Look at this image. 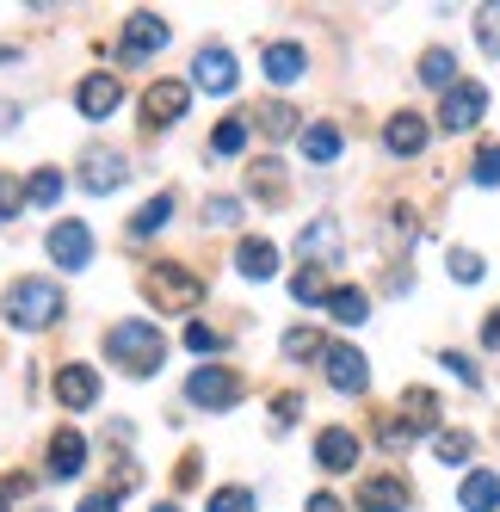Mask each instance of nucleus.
I'll use <instances>...</instances> for the list:
<instances>
[{"label": "nucleus", "instance_id": "1", "mask_svg": "<svg viewBox=\"0 0 500 512\" xmlns=\"http://www.w3.org/2000/svg\"><path fill=\"white\" fill-rule=\"evenodd\" d=\"M68 309L62 284L56 278H13L7 284V327H19V334H44V327H56Z\"/></svg>", "mask_w": 500, "mask_h": 512}, {"label": "nucleus", "instance_id": "2", "mask_svg": "<svg viewBox=\"0 0 500 512\" xmlns=\"http://www.w3.org/2000/svg\"><path fill=\"white\" fill-rule=\"evenodd\" d=\"M105 352H112L130 377H155L167 340H161V327H155V321H118L112 334H105Z\"/></svg>", "mask_w": 500, "mask_h": 512}, {"label": "nucleus", "instance_id": "3", "mask_svg": "<svg viewBox=\"0 0 500 512\" xmlns=\"http://www.w3.org/2000/svg\"><path fill=\"white\" fill-rule=\"evenodd\" d=\"M142 297H149L155 309H198L204 303V278L186 272V266H173V260H155L149 272H142Z\"/></svg>", "mask_w": 500, "mask_h": 512}, {"label": "nucleus", "instance_id": "4", "mask_svg": "<svg viewBox=\"0 0 500 512\" xmlns=\"http://www.w3.org/2000/svg\"><path fill=\"white\" fill-rule=\"evenodd\" d=\"M186 401L204 408V414H223V408L241 401V377L229 371V364H198V371L186 377Z\"/></svg>", "mask_w": 500, "mask_h": 512}, {"label": "nucleus", "instance_id": "5", "mask_svg": "<svg viewBox=\"0 0 500 512\" xmlns=\"http://www.w3.org/2000/svg\"><path fill=\"white\" fill-rule=\"evenodd\" d=\"M75 179H81V192L105 198V192H118L130 179V161L118 149H105V142H93V149H81V161H75Z\"/></svg>", "mask_w": 500, "mask_h": 512}, {"label": "nucleus", "instance_id": "6", "mask_svg": "<svg viewBox=\"0 0 500 512\" xmlns=\"http://www.w3.org/2000/svg\"><path fill=\"white\" fill-rule=\"evenodd\" d=\"M482 112H488V87H482V81H457V87L439 99V130L463 136V130L482 124Z\"/></svg>", "mask_w": 500, "mask_h": 512}, {"label": "nucleus", "instance_id": "7", "mask_svg": "<svg viewBox=\"0 0 500 512\" xmlns=\"http://www.w3.org/2000/svg\"><path fill=\"white\" fill-rule=\"evenodd\" d=\"M118 105H124V81L112 75V68H93V75H81V87H75V112L81 118H112L118 112Z\"/></svg>", "mask_w": 500, "mask_h": 512}, {"label": "nucleus", "instance_id": "8", "mask_svg": "<svg viewBox=\"0 0 500 512\" xmlns=\"http://www.w3.org/2000/svg\"><path fill=\"white\" fill-rule=\"evenodd\" d=\"M321 371H328V383L340 395H365L371 389V364L359 346H346V340H328V358H321Z\"/></svg>", "mask_w": 500, "mask_h": 512}, {"label": "nucleus", "instance_id": "9", "mask_svg": "<svg viewBox=\"0 0 500 512\" xmlns=\"http://www.w3.org/2000/svg\"><path fill=\"white\" fill-rule=\"evenodd\" d=\"M50 260L62 266V272H81L87 260H93V229L81 223V216H68V223H50Z\"/></svg>", "mask_w": 500, "mask_h": 512}, {"label": "nucleus", "instance_id": "10", "mask_svg": "<svg viewBox=\"0 0 500 512\" xmlns=\"http://www.w3.org/2000/svg\"><path fill=\"white\" fill-rule=\"evenodd\" d=\"M426 142H433V124H426L420 112H389V124H383V149L396 155V161H414V155H426Z\"/></svg>", "mask_w": 500, "mask_h": 512}, {"label": "nucleus", "instance_id": "11", "mask_svg": "<svg viewBox=\"0 0 500 512\" xmlns=\"http://www.w3.org/2000/svg\"><path fill=\"white\" fill-rule=\"evenodd\" d=\"M408 506H414L408 475H396V469L365 475V488H359V512H408Z\"/></svg>", "mask_w": 500, "mask_h": 512}, {"label": "nucleus", "instance_id": "12", "mask_svg": "<svg viewBox=\"0 0 500 512\" xmlns=\"http://www.w3.org/2000/svg\"><path fill=\"white\" fill-rule=\"evenodd\" d=\"M56 401L68 414L99 408V371H93V364H62V371H56Z\"/></svg>", "mask_w": 500, "mask_h": 512}, {"label": "nucleus", "instance_id": "13", "mask_svg": "<svg viewBox=\"0 0 500 512\" xmlns=\"http://www.w3.org/2000/svg\"><path fill=\"white\" fill-rule=\"evenodd\" d=\"M186 105H192V81H155L149 99H142V118H149V130H161V124H180Z\"/></svg>", "mask_w": 500, "mask_h": 512}, {"label": "nucleus", "instance_id": "14", "mask_svg": "<svg viewBox=\"0 0 500 512\" xmlns=\"http://www.w3.org/2000/svg\"><path fill=\"white\" fill-rule=\"evenodd\" d=\"M192 81H198L204 93H235L241 68H235V56H229L223 44H204V50L192 56Z\"/></svg>", "mask_w": 500, "mask_h": 512}, {"label": "nucleus", "instance_id": "15", "mask_svg": "<svg viewBox=\"0 0 500 512\" xmlns=\"http://www.w3.org/2000/svg\"><path fill=\"white\" fill-rule=\"evenodd\" d=\"M118 44H124V56H130V62L167 50V19H161V13H130V19H124V31H118Z\"/></svg>", "mask_w": 500, "mask_h": 512}, {"label": "nucleus", "instance_id": "16", "mask_svg": "<svg viewBox=\"0 0 500 512\" xmlns=\"http://www.w3.org/2000/svg\"><path fill=\"white\" fill-rule=\"evenodd\" d=\"M340 149H346V136H340L334 118H315V124H303V136H297V155H303L309 167H334Z\"/></svg>", "mask_w": 500, "mask_h": 512}, {"label": "nucleus", "instance_id": "17", "mask_svg": "<svg viewBox=\"0 0 500 512\" xmlns=\"http://www.w3.org/2000/svg\"><path fill=\"white\" fill-rule=\"evenodd\" d=\"M315 463L328 469V475H346L352 463H359V432H346V426H321V432H315Z\"/></svg>", "mask_w": 500, "mask_h": 512}, {"label": "nucleus", "instance_id": "18", "mask_svg": "<svg viewBox=\"0 0 500 512\" xmlns=\"http://www.w3.org/2000/svg\"><path fill=\"white\" fill-rule=\"evenodd\" d=\"M297 253H303V266L340 260V223H334V216H315V223H303V235H297Z\"/></svg>", "mask_w": 500, "mask_h": 512}, {"label": "nucleus", "instance_id": "19", "mask_svg": "<svg viewBox=\"0 0 500 512\" xmlns=\"http://www.w3.org/2000/svg\"><path fill=\"white\" fill-rule=\"evenodd\" d=\"M235 272L254 278V284L278 278V247H272L266 235H241V247H235Z\"/></svg>", "mask_w": 500, "mask_h": 512}, {"label": "nucleus", "instance_id": "20", "mask_svg": "<svg viewBox=\"0 0 500 512\" xmlns=\"http://www.w3.org/2000/svg\"><path fill=\"white\" fill-rule=\"evenodd\" d=\"M247 192H254L266 210H278V204H284V192H291V179H284V161H278V155L254 161V167H247Z\"/></svg>", "mask_w": 500, "mask_h": 512}, {"label": "nucleus", "instance_id": "21", "mask_svg": "<svg viewBox=\"0 0 500 512\" xmlns=\"http://www.w3.org/2000/svg\"><path fill=\"white\" fill-rule=\"evenodd\" d=\"M44 469L56 475V482H68V475H81V469H87V438H81V432H56V438H50V457H44Z\"/></svg>", "mask_w": 500, "mask_h": 512}, {"label": "nucleus", "instance_id": "22", "mask_svg": "<svg viewBox=\"0 0 500 512\" xmlns=\"http://www.w3.org/2000/svg\"><path fill=\"white\" fill-rule=\"evenodd\" d=\"M260 68H266V81L291 87V81H303V75H309V56H303V44H266Z\"/></svg>", "mask_w": 500, "mask_h": 512}, {"label": "nucleus", "instance_id": "23", "mask_svg": "<svg viewBox=\"0 0 500 512\" xmlns=\"http://www.w3.org/2000/svg\"><path fill=\"white\" fill-rule=\"evenodd\" d=\"M402 426L414 438H426V432L439 438V389H408L402 395Z\"/></svg>", "mask_w": 500, "mask_h": 512}, {"label": "nucleus", "instance_id": "24", "mask_svg": "<svg viewBox=\"0 0 500 512\" xmlns=\"http://www.w3.org/2000/svg\"><path fill=\"white\" fill-rule=\"evenodd\" d=\"M457 506L463 512H500V475L494 469H470L457 488Z\"/></svg>", "mask_w": 500, "mask_h": 512}, {"label": "nucleus", "instance_id": "25", "mask_svg": "<svg viewBox=\"0 0 500 512\" xmlns=\"http://www.w3.org/2000/svg\"><path fill=\"white\" fill-rule=\"evenodd\" d=\"M321 309H328L340 327H359V321H371V297H365L359 284H340V290H328V303H321Z\"/></svg>", "mask_w": 500, "mask_h": 512}, {"label": "nucleus", "instance_id": "26", "mask_svg": "<svg viewBox=\"0 0 500 512\" xmlns=\"http://www.w3.org/2000/svg\"><path fill=\"white\" fill-rule=\"evenodd\" d=\"M167 223H173V192H161V198L142 204V210L130 216V235H136V241H149V235H155V229H167Z\"/></svg>", "mask_w": 500, "mask_h": 512}, {"label": "nucleus", "instance_id": "27", "mask_svg": "<svg viewBox=\"0 0 500 512\" xmlns=\"http://www.w3.org/2000/svg\"><path fill=\"white\" fill-rule=\"evenodd\" d=\"M420 81L439 87V93H451V87L463 81V75H457V56H451V50H426V56H420Z\"/></svg>", "mask_w": 500, "mask_h": 512}, {"label": "nucleus", "instance_id": "28", "mask_svg": "<svg viewBox=\"0 0 500 512\" xmlns=\"http://www.w3.org/2000/svg\"><path fill=\"white\" fill-rule=\"evenodd\" d=\"M56 198H62V167H38V173L25 179V204L31 210H50Z\"/></svg>", "mask_w": 500, "mask_h": 512}, {"label": "nucleus", "instance_id": "29", "mask_svg": "<svg viewBox=\"0 0 500 512\" xmlns=\"http://www.w3.org/2000/svg\"><path fill=\"white\" fill-rule=\"evenodd\" d=\"M247 149V118H223L217 130H210V155L217 161H235Z\"/></svg>", "mask_w": 500, "mask_h": 512}, {"label": "nucleus", "instance_id": "30", "mask_svg": "<svg viewBox=\"0 0 500 512\" xmlns=\"http://www.w3.org/2000/svg\"><path fill=\"white\" fill-rule=\"evenodd\" d=\"M445 272H451L457 284H482V278H488V260H482L476 247H451V253H445Z\"/></svg>", "mask_w": 500, "mask_h": 512}, {"label": "nucleus", "instance_id": "31", "mask_svg": "<svg viewBox=\"0 0 500 512\" xmlns=\"http://www.w3.org/2000/svg\"><path fill=\"white\" fill-rule=\"evenodd\" d=\"M284 358H297V364L328 358V340H321V327H291V334H284Z\"/></svg>", "mask_w": 500, "mask_h": 512}, {"label": "nucleus", "instance_id": "32", "mask_svg": "<svg viewBox=\"0 0 500 512\" xmlns=\"http://www.w3.org/2000/svg\"><path fill=\"white\" fill-rule=\"evenodd\" d=\"M260 130H266L272 142H284V136H303V124H297V105H284V99H272L266 112H260Z\"/></svg>", "mask_w": 500, "mask_h": 512}, {"label": "nucleus", "instance_id": "33", "mask_svg": "<svg viewBox=\"0 0 500 512\" xmlns=\"http://www.w3.org/2000/svg\"><path fill=\"white\" fill-rule=\"evenodd\" d=\"M433 457L457 469V463H470V457H476V438H470V432H457V426H451V432H439V438H433Z\"/></svg>", "mask_w": 500, "mask_h": 512}, {"label": "nucleus", "instance_id": "34", "mask_svg": "<svg viewBox=\"0 0 500 512\" xmlns=\"http://www.w3.org/2000/svg\"><path fill=\"white\" fill-rule=\"evenodd\" d=\"M476 44H482V56H494V62H500V0L476 7Z\"/></svg>", "mask_w": 500, "mask_h": 512}, {"label": "nucleus", "instance_id": "35", "mask_svg": "<svg viewBox=\"0 0 500 512\" xmlns=\"http://www.w3.org/2000/svg\"><path fill=\"white\" fill-rule=\"evenodd\" d=\"M291 297H297V303H328V278H321V266H297Z\"/></svg>", "mask_w": 500, "mask_h": 512}, {"label": "nucleus", "instance_id": "36", "mask_svg": "<svg viewBox=\"0 0 500 512\" xmlns=\"http://www.w3.org/2000/svg\"><path fill=\"white\" fill-rule=\"evenodd\" d=\"M186 352H198V358H217L223 352V334L210 321H186Z\"/></svg>", "mask_w": 500, "mask_h": 512}, {"label": "nucleus", "instance_id": "37", "mask_svg": "<svg viewBox=\"0 0 500 512\" xmlns=\"http://www.w3.org/2000/svg\"><path fill=\"white\" fill-rule=\"evenodd\" d=\"M470 179H476V186H500V142H488V149H476V161H470Z\"/></svg>", "mask_w": 500, "mask_h": 512}, {"label": "nucleus", "instance_id": "38", "mask_svg": "<svg viewBox=\"0 0 500 512\" xmlns=\"http://www.w3.org/2000/svg\"><path fill=\"white\" fill-rule=\"evenodd\" d=\"M204 512H254V488H217L204 500Z\"/></svg>", "mask_w": 500, "mask_h": 512}, {"label": "nucleus", "instance_id": "39", "mask_svg": "<svg viewBox=\"0 0 500 512\" xmlns=\"http://www.w3.org/2000/svg\"><path fill=\"white\" fill-rule=\"evenodd\" d=\"M241 210H247L241 198H210V204H204V223H210V229H235Z\"/></svg>", "mask_w": 500, "mask_h": 512}, {"label": "nucleus", "instance_id": "40", "mask_svg": "<svg viewBox=\"0 0 500 512\" xmlns=\"http://www.w3.org/2000/svg\"><path fill=\"white\" fill-rule=\"evenodd\" d=\"M19 210H25V186H19L13 173H0V223H13Z\"/></svg>", "mask_w": 500, "mask_h": 512}, {"label": "nucleus", "instance_id": "41", "mask_svg": "<svg viewBox=\"0 0 500 512\" xmlns=\"http://www.w3.org/2000/svg\"><path fill=\"white\" fill-rule=\"evenodd\" d=\"M439 364H445L451 377H463L470 389H482V371H476V358H470V352H439Z\"/></svg>", "mask_w": 500, "mask_h": 512}, {"label": "nucleus", "instance_id": "42", "mask_svg": "<svg viewBox=\"0 0 500 512\" xmlns=\"http://www.w3.org/2000/svg\"><path fill=\"white\" fill-rule=\"evenodd\" d=\"M272 420H278V426H297V420H303V395H278V401H272Z\"/></svg>", "mask_w": 500, "mask_h": 512}, {"label": "nucleus", "instance_id": "43", "mask_svg": "<svg viewBox=\"0 0 500 512\" xmlns=\"http://www.w3.org/2000/svg\"><path fill=\"white\" fill-rule=\"evenodd\" d=\"M75 512H124V500H118V494H87Z\"/></svg>", "mask_w": 500, "mask_h": 512}, {"label": "nucleus", "instance_id": "44", "mask_svg": "<svg viewBox=\"0 0 500 512\" xmlns=\"http://www.w3.org/2000/svg\"><path fill=\"white\" fill-rule=\"evenodd\" d=\"M303 512H346V500L321 488V494H309V506H303Z\"/></svg>", "mask_w": 500, "mask_h": 512}, {"label": "nucleus", "instance_id": "45", "mask_svg": "<svg viewBox=\"0 0 500 512\" xmlns=\"http://www.w3.org/2000/svg\"><path fill=\"white\" fill-rule=\"evenodd\" d=\"M482 346H488V352H500V309L482 321Z\"/></svg>", "mask_w": 500, "mask_h": 512}, {"label": "nucleus", "instance_id": "46", "mask_svg": "<svg viewBox=\"0 0 500 512\" xmlns=\"http://www.w3.org/2000/svg\"><path fill=\"white\" fill-rule=\"evenodd\" d=\"M0 494H13V500H19V494H31V475H19V469H13V475H7V488H0Z\"/></svg>", "mask_w": 500, "mask_h": 512}, {"label": "nucleus", "instance_id": "47", "mask_svg": "<svg viewBox=\"0 0 500 512\" xmlns=\"http://www.w3.org/2000/svg\"><path fill=\"white\" fill-rule=\"evenodd\" d=\"M13 56H19V50H7V44H0V62H13Z\"/></svg>", "mask_w": 500, "mask_h": 512}, {"label": "nucleus", "instance_id": "48", "mask_svg": "<svg viewBox=\"0 0 500 512\" xmlns=\"http://www.w3.org/2000/svg\"><path fill=\"white\" fill-rule=\"evenodd\" d=\"M155 512H180V506H173V500H167V506H155Z\"/></svg>", "mask_w": 500, "mask_h": 512}, {"label": "nucleus", "instance_id": "49", "mask_svg": "<svg viewBox=\"0 0 500 512\" xmlns=\"http://www.w3.org/2000/svg\"><path fill=\"white\" fill-rule=\"evenodd\" d=\"M0 512H7V494H0Z\"/></svg>", "mask_w": 500, "mask_h": 512}, {"label": "nucleus", "instance_id": "50", "mask_svg": "<svg viewBox=\"0 0 500 512\" xmlns=\"http://www.w3.org/2000/svg\"><path fill=\"white\" fill-rule=\"evenodd\" d=\"M38 512H50V506H38Z\"/></svg>", "mask_w": 500, "mask_h": 512}]
</instances>
